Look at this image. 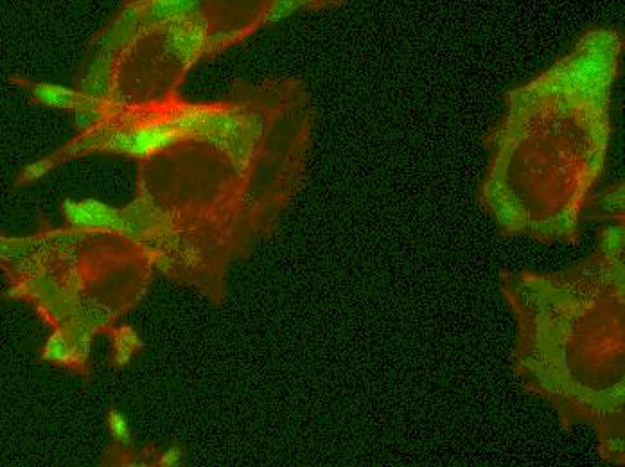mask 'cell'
<instances>
[{
    "label": "cell",
    "instance_id": "5b68a950",
    "mask_svg": "<svg viewBox=\"0 0 625 467\" xmlns=\"http://www.w3.org/2000/svg\"><path fill=\"white\" fill-rule=\"evenodd\" d=\"M42 360L54 363V365H62L80 374L87 372V363H89L81 356L71 336L67 335L63 329H56L53 335L49 336V340L45 342L44 349H42Z\"/></svg>",
    "mask_w": 625,
    "mask_h": 467
},
{
    "label": "cell",
    "instance_id": "ba28073f",
    "mask_svg": "<svg viewBox=\"0 0 625 467\" xmlns=\"http://www.w3.org/2000/svg\"><path fill=\"white\" fill-rule=\"evenodd\" d=\"M53 169H56V166H54L53 160L49 159V157L31 162V164H27L26 168L18 173L15 186H29V184H33L36 180L44 178L45 175H49Z\"/></svg>",
    "mask_w": 625,
    "mask_h": 467
},
{
    "label": "cell",
    "instance_id": "6da1fadb",
    "mask_svg": "<svg viewBox=\"0 0 625 467\" xmlns=\"http://www.w3.org/2000/svg\"><path fill=\"white\" fill-rule=\"evenodd\" d=\"M622 38L593 29L536 78L511 90L489 133L478 200L498 230L573 245L597 200L611 141Z\"/></svg>",
    "mask_w": 625,
    "mask_h": 467
},
{
    "label": "cell",
    "instance_id": "9c48e42d",
    "mask_svg": "<svg viewBox=\"0 0 625 467\" xmlns=\"http://www.w3.org/2000/svg\"><path fill=\"white\" fill-rule=\"evenodd\" d=\"M182 459H184V451L182 448H178V446H171L168 451H164L162 455H160L159 459H157V464L159 466H180L182 464Z\"/></svg>",
    "mask_w": 625,
    "mask_h": 467
},
{
    "label": "cell",
    "instance_id": "3957f363",
    "mask_svg": "<svg viewBox=\"0 0 625 467\" xmlns=\"http://www.w3.org/2000/svg\"><path fill=\"white\" fill-rule=\"evenodd\" d=\"M338 4L342 0H128L97 33L74 89L105 105L173 96L194 65L299 11Z\"/></svg>",
    "mask_w": 625,
    "mask_h": 467
},
{
    "label": "cell",
    "instance_id": "7a4b0ae2",
    "mask_svg": "<svg viewBox=\"0 0 625 467\" xmlns=\"http://www.w3.org/2000/svg\"><path fill=\"white\" fill-rule=\"evenodd\" d=\"M516 336L512 372L563 430L588 428L600 459L624 466V218L590 256L557 272H503Z\"/></svg>",
    "mask_w": 625,
    "mask_h": 467
},
{
    "label": "cell",
    "instance_id": "277c9868",
    "mask_svg": "<svg viewBox=\"0 0 625 467\" xmlns=\"http://www.w3.org/2000/svg\"><path fill=\"white\" fill-rule=\"evenodd\" d=\"M11 81L26 87L31 92V103H36V105L62 108L69 112H76L83 105V96L76 89H65L58 85L36 83V81L22 80V78H11Z\"/></svg>",
    "mask_w": 625,
    "mask_h": 467
},
{
    "label": "cell",
    "instance_id": "52a82bcc",
    "mask_svg": "<svg viewBox=\"0 0 625 467\" xmlns=\"http://www.w3.org/2000/svg\"><path fill=\"white\" fill-rule=\"evenodd\" d=\"M108 430L114 439V444L119 450H130L132 448V430L123 412L110 410L108 412Z\"/></svg>",
    "mask_w": 625,
    "mask_h": 467
},
{
    "label": "cell",
    "instance_id": "8992f818",
    "mask_svg": "<svg viewBox=\"0 0 625 467\" xmlns=\"http://www.w3.org/2000/svg\"><path fill=\"white\" fill-rule=\"evenodd\" d=\"M112 338V362L119 367L132 362L133 356L142 351V342L135 329L130 326L121 329H110Z\"/></svg>",
    "mask_w": 625,
    "mask_h": 467
}]
</instances>
